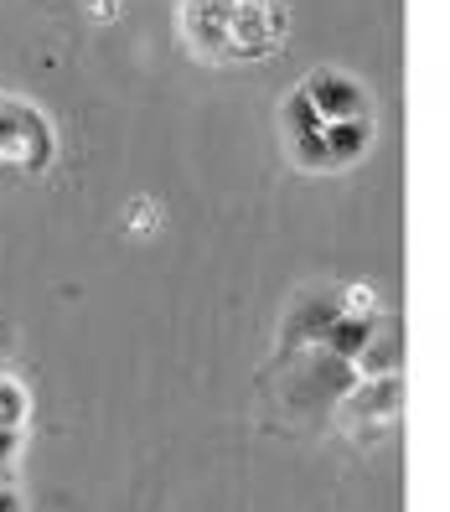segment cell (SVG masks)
<instances>
[{
	"label": "cell",
	"instance_id": "obj_3",
	"mask_svg": "<svg viewBox=\"0 0 450 512\" xmlns=\"http://www.w3.org/2000/svg\"><path fill=\"white\" fill-rule=\"evenodd\" d=\"M326 156H332V171L357 166L373 150V119H337V125H321Z\"/></svg>",
	"mask_w": 450,
	"mask_h": 512
},
{
	"label": "cell",
	"instance_id": "obj_9",
	"mask_svg": "<svg viewBox=\"0 0 450 512\" xmlns=\"http://www.w3.org/2000/svg\"><path fill=\"white\" fill-rule=\"evenodd\" d=\"M6 352H11V331H6V326H0V357H6Z\"/></svg>",
	"mask_w": 450,
	"mask_h": 512
},
{
	"label": "cell",
	"instance_id": "obj_7",
	"mask_svg": "<svg viewBox=\"0 0 450 512\" xmlns=\"http://www.w3.org/2000/svg\"><path fill=\"white\" fill-rule=\"evenodd\" d=\"M16 450H21V430H0V481H11Z\"/></svg>",
	"mask_w": 450,
	"mask_h": 512
},
{
	"label": "cell",
	"instance_id": "obj_1",
	"mask_svg": "<svg viewBox=\"0 0 450 512\" xmlns=\"http://www.w3.org/2000/svg\"><path fill=\"white\" fill-rule=\"evenodd\" d=\"M300 83H306V94H311V104H316V114L326 119V125H337V119H373L368 88L357 83L347 68H316Z\"/></svg>",
	"mask_w": 450,
	"mask_h": 512
},
{
	"label": "cell",
	"instance_id": "obj_4",
	"mask_svg": "<svg viewBox=\"0 0 450 512\" xmlns=\"http://www.w3.org/2000/svg\"><path fill=\"white\" fill-rule=\"evenodd\" d=\"M378 337V316H357V311H342L337 321H332V331L321 337V347L332 352V357H342V363H357V357L368 352V342Z\"/></svg>",
	"mask_w": 450,
	"mask_h": 512
},
{
	"label": "cell",
	"instance_id": "obj_5",
	"mask_svg": "<svg viewBox=\"0 0 450 512\" xmlns=\"http://www.w3.org/2000/svg\"><path fill=\"white\" fill-rule=\"evenodd\" d=\"M326 125V119L316 114V104H311V94H306V83H295L290 94H285V104H280V130H285V145L290 140H300V135H316Z\"/></svg>",
	"mask_w": 450,
	"mask_h": 512
},
{
	"label": "cell",
	"instance_id": "obj_6",
	"mask_svg": "<svg viewBox=\"0 0 450 512\" xmlns=\"http://www.w3.org/2000/svg\"><path fill=\"white\" fill-rule=\"evenodd\" d=\"M26 414H32V399L16 378H0V430H21Z\"/></svg>",
	"mask_w": 450,
	"mask_h": 512
},
{
	"label": "cell",
	"instance_id": "obj_8",
	"mask_svg": "<svg viewBox=\"0 0 450 512\" xmlns=\"http://www.w3.org/2000/svg\"><path fill=\"white\" fill-rule=\"evenodd\" d=\"M0 512H26V502H21V492L11 487V481H0Z\"/></svg>",
	"mask_w": 450,
	"mask_h": 512
},
{
	"label": "cell",
	"instance_id": "obj_2",
	"mask_svg": "<svg viewBox=\"0 0 450 512\" xmlns=\"http://www.w3.org/2000/svg\"><path fill=\"white\" fill-rule=\"evenodd\" d=\"M342 316V290H300L285 311V326H280V342L290 352L300 347H321V337L332 331V321Z\"/></svg>",
	"mask_w": 450,
	"mask_h": 512
}]
</instances>
